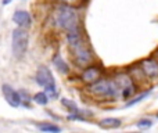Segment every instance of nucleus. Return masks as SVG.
Wrapping results in <instances>:
<instances>
[{
  "label": "nucleus",
  "instance_id": "f257e3e1",
  "mask_svg": "<svg viewBox=\"0 0 158 133\" xmlns=\"http://www.w3.org/2000/svg\"><path fill=\"white\" fill-rule=\"evenodd\" d=\"M56 21L57 25L60 28L65 31H75L78 29V24H79V18L75 13V10L69 6H60L57 8V14H56Z\"/></svg>",
  "mask_w": 158,
  "mask_h": 133
},
{
  "label": "nucleus",
  "instance_id": "f03ea898",
  "mask_svg": "<svg viewBox=\"0 0 158 133\" xmlns=\"http://www.w3.org/2000/svg\"><path fill=\"white\" fill-rule=\"evenodd\" d=\"M90 92L97 96H101V97H108V98L121 97V92L118 89V86L115 85L114 79H98L97 82L92 83Z\"/></svg>",
  "mask_w": 158,
  "mask_h": 133
},
{
  "label": "nucleus",
  "instance_id": "7ed1b4c3",
  "mask_svg": "<svg viewBox=\"0 0 158 133\" xmlns=\"http://www.w3.org/2000/svg\"><path fill=\"white\" fill-rule=\"evenodd\" d=\"M69 49H71V53L74 54L75 63L79 67H86L93 61V53L89 49V46L83 42V39L78 40L77 43L69 44Z\"/></svg>",
  "mask_w": 158,
  "mask_h": 133
},
{
  "label": "nucleus",
  "instance_id": "20e7f679",
  "mask_svg": "<svg viewBox=\"0 0 158 133\" xmlns=\"http://www.w3.org/2000/svg\"><path fill=\"white\" fill-rule=\"evenodd\" d=\"M36 82L38 85H40L42 87H44V92L49 93L52 97L57 96V89H56V81L53 78L52 72L47 67L40 65L38 68V72H36Z\"/></svg>",
  "mask_w": 158,
  "mask_h": 133
},
{
  "label": "nucleus",
  "instance_id": "39448f33",
  "mask_svg": "<svg viewBox=\"0 0 158 133\" xmlns=\"http://www.w3.org/2000/svg\"><path fill=\"white\" fill-rule=\"evenodd\" d=\"M29 33L21 27L13 31V53L17 58H21L28 49Z\"/></svg>",
  "mask_w": 158,
  "mask_h": 133
},
{
  "label": "nucleus",
  "instance_id": "423d86ee",
  "mask_svg": "<svg viewBox=\"0 0 158 133\" xmlns=\"http://www.w3.org/2000/svg\"><path fill=\"white\" fill-rule=\"evenodd\" d=\"M112 79H114L115 85H117L118 89H119L121 97L122 98L128 100L129 97H132V96L135 94L136 83H135V81L132 79V76L129 75V73H118V75H115Z\"/></svg>",
  "mask_w": 158,
  "mask_h": 133
},
{
  "label": "nucleus",
  "instance_id": "0eeeda50",
  "mask_svg": "<svg viewBox=\"0 0 158 133\" xmlns=\"http://www.w3.org/2000/svg\"><path fill=\"white\" fill-rule=\"evenodd\" d=\"M140 67L144 71L146 76L148 79H158V60L156 57L144 58L140 63Z\"/></svg>",
  "mask_w": 158,
  "mask_h": 133
},
{
  "label": "nucleus",
  "instance_id": "6e6552de",
  "mask_svg": "<svg viewBox=\"0 0 158 133\" xmlns=\"http://www.w3.org/2000/svg\"><path fill=\"white\" fill-rule=\"evenodd\" d=\"M2 90H3V94H4L7 103L10 104L11 107H19L22 104L21 93L15 92V90H14L11 86H8V85H3Z\"/></svg>",
  "mask_w": 158,
  "mask_h": 133
},
{
  "label": "nucleus",
  "instance_id": "1a4fd4ad",
  "mask_svg": "<svg viewBox=\"0 0 158 133\" xmlns=\"http://www.w3.org/2000/svg\"><path fill=\"white\" fill-rule=\"evenodd\" d=\"M100 78H101L100 68L96 67V65L87 67L86 69L83 71V73H82V81L86 82V83H90V85L94 83V82H97Z\"/></svg>",
  "mask_w": 158,
  "mask_h": 133
},
{
  "label": "nucleus",
  "instance_id": "9d476101",
  "mask_svg": "<svg viewBox=\"0 0 158 133\" xmlns=\"http://www.w3.org/2000/svg\"><path fill=\"white\" fill-rule=\"evenodd\" d=\"M13 21L21 28H28V27H31V24H32L31 14L25 10H17L13 15Z\"/></svg>",
  "mask_w": 158,
  "mask_h": 133
},
{
  "label": "nucleus",
  "instance_id": "9b49d317",
  "mask_svg": "<svg viewBox=\"0 0 158 133\" xmlns=\"http://www.w3.org/2000/svg\"><path fill=\"white\" fill-rule=\"evenodd\" d=\"M129 75L132 76V79L135 81V83H137V82H140V81H144V79H148L147 76H146L144 71L142 69V67H140V65H133V67H131Z\"/></svg>",
  "mask_w": 158,
  "mask_h": 133
},
{
  "label": "nucleus",
  "instance_id": "f8f14e48",
  "mask_svg": "<svg viewBox=\"0 0 158 133\" xmlns=\"http://www.w3.org/2000/svg\"><path fill=\"white\" fill-rule=\"evenodd\" d=\"M98 126L103 129H117L121 126V119H118V118H104L98 122Z\"/></svg>",
  "mask_w": 158,
  "mask_h": 133
},
{
  "label": "nucleus",
  "instance_id": "ddd939ff",
  "mask_svg": "<svg viewBox=\"0 0 158 133\" xmlns=\"http://www.w3.org/2000/svg\"><path fill=\"white\" fill-rule=\"evenodd\" d=\"M53 64H54L56 68H57L61 73H65L67 75V73L69 72V68H68V65H67V63L60 57V56H54V58H53Z\"/></svg>",
  "mask_w": 158,
  "mask_h": 133
},
{
  "label": "nucleus",
  "instance_id": "4468645a",
  "mask_svg": "<svg viewBox=\"0 0 158 133\" xmlns=\"http://www.w3.org/2000/svg\"><path fill=\"white\" fill-rule=\"evenodd\" d=\"M33 101L39 106H46L49 103V97H47V93L46 92H39L33 96Z\"/></svg>",
  "mask_w": 158,
  "mask_h": 133
},
{
  "label": "nucleus",
  "instance_id": "2eb2a0df",
  "mask_svg": "<svg viewBox=\"0 0 158 133\" xmlns=\"http://www.w3.org/2000/svg\"><path fill=\"white\" fill-rule=\"evenodd\" d=\"M61 104H63L64 107H65L67 110H68L69 112H72V114H75V112H79V110H78V107H77V104H75V101H72V100H69V98H61Z\"/></svg>",
  "mask_w": 158,
  "mask_h": 133
},
{
  "label": "nucleus",
  "instance_id": "dca6fc26",
  "mask_svg": "<svg viewBox=\"0 0 158 133\" xmlns=\"http://www.w3.org/2000/svg\"><path fill=\"white\" fill-rule=\"evenodd\" d=\"M38 128L40 129L42 132H60L61 129L58 128L54 123H39Z\"/></svg>",
  "mask_w": 158,
  "mask_h": 133
},
{
  "label": "nucleus",
  "instance_id": "f3484780",
  "mask_svg": "<svg viewBox=\"0 0 158 133\" xmlns=\"http://www.w3.org/2000/svg\"><path fill=\"white\" fill-rule=\"evenodd\" d=\"M148 94H150V90H147V92H143L142 94L136 96V97H135V98H132L131 101H128V103H126V107H131V106H135V104L140 103V101H142V100H144V98L147 97Z\"/></svg>",
  "mask_w": 158,
  "mask_h": 133
},
{
  "label": "nucleus",
  "instance_id": "a211bd4d",
  "mask_svg": "<svg viewBox=\"0 0 158 133\" xmlns=\"http://www.w3.org/2000/svg\"><path fill=\"white\" fill-rule=\"evenodd\" d=\"M136 125H137V128H139V129H148V128H151V126H153V121L147 119V118H143V119H140Z\"/></svg>",
  "mask_w": 158,
  "mask_h": 133
},
{
  "label": "nucleus",
  "instance_id": "6ab92c4d",
  "mask_svg": "<svg viewBox=\"0 0 158 133\" xmlns=\"http://www.w3.org/2000/svg\"><path fill=\"white\" fill-rule=\"evenodd\" d=\"M154 57H156V58H157V60H158V49L156 50V52H154Z\"/></svg>",
  "mask_w": 158,
  "mask_h": 133
},
{
  "label": "nucleus",
  "instance_id": "aec40b11",
  "mask_svg": "<svg viewBox=\"0 0 158 133\" xmlns=\"http://www.w3.org/2000/svg\"><path fill=\"white\" fill-rule=\"evenodd\" d=\"M10 2H11V0H3V4H8Z\"/></svg>",
  "mask_w": 158,
  "mask_h": 133
},
{
  "label": "nucleus",
  "instance_id": "412c9836",
  "mask_svg": "<svg viewBox=\"0 0 158 133\" xmlns=\"http://www.w3.org/2000/svg\"><path fill=\"white\" fill-rule=\"evenodd\" d=\"M63 2H74V0H63Z\"/></svg>",
  "mask_w": 158,
  "mask_h": 133
},
{
  "label": "nucleus",
  "instance_id": "4be33fe9",
  "mask_svg": "<svg viewBox=\"0 0 158 133\" xmlns=\"http://www.w3.org/2000/svg\"><path fill=\"white\" fill-rule=\"evenodd\" d=\"M157 118H158V114H157Z\"/></svg>",
  "mask_w": 158,
  "mask_h": 133
}]
</instances>
